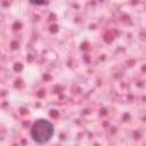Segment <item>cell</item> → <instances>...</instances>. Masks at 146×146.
Masks as SVG:
<instances>
[{
    "label": "cell",
    "mask_w": 146,
    "mask_h": 146,
    "mask_svg": "<svg viewBox=\"0 0 146 146\" xmlns=\"http://www.w3.org/2000/svg\"><path fill=\"white\" fill-rule=\"evenodd\" d=\"M30 135L35 143L46 144L54 136V125L46 119H39L32 124Z\"/></svg>",
    "instance_id": "obj_1"
},
{
    "label": "cell",
    "mask_w": 146,
    "mask_h": 146,
    "mask_svg": "<svg viewBox=\"0 0 146 146\" xmlns=\"http://www.w3.org/2000/svg\"><path fill=\"white\" fill-rule=\"evenodd\" d=\"M29 1H30V3H32V5L41 6V5L46 3V1H47V0H29Z\"/></svg>",
    "instance_id": "obj_2"
},
{
    "label": "cell",
    "mask_w": 146,
    "mask_h": 146,
    "mask_svg": "<svg viewBox=\"0 0 146 146\" xmlns=\"http://www.w3.org/2000/svg\"><path fill=\"white\" fill-rule=\"evenodd\" d=\"M100 1H104V0H100Z\"/></svg>",
    "instance_id": "obj_3"
}]
</instances>
